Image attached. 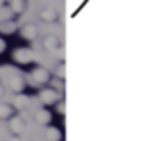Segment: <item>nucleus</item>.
Instances as JSON below:
<instances>
[{
	"instance_id": "obj_19",
	"label": "nucleus",
	"mask_w": 152,
	"mask_h": 141,
	"mask_svg": "<svg viewBox=\"0 0 152 141\" xmlns=\"http://www.w3.org/2000/svg\"><path fill=\"white\" fill-rule=\"evenodd\" d=\"M8 141H21V139H19L18 135H14V137H10V139H8Z\"/></svg>"
},
{
	"instance_id": "obj_22",
	"label": "nucleus",
	"mask_w": 152,
	"mask_h": 141,
	"mask_svg": "<svg viewBox=\"0 0 152 141\" xmlns=\"http://www.w3.org/2000/svg\"><path fill=\"white\" fill-rule=\"evenodd\" d=\"M0 75H2V68H0Z\"/></svg>"
},
{
	"instance_id": "obj_9",
	"label": "nucleus",
	"mask_w": 152,
	"mask_h": 141,
	"mask_svg": "<svg viewBox=\"0 0 152 141\" xmlns=\"http://www.w3.org/2000/svg\"><path fill=\"white\" fill-rule=\"evenodd\" d=\"M45 135H46V141H62V131L58 128H48Z\"/></svg>"
},
{
	"instance_id": "obj_15",
	"label": "nucleus",
	"mask_w": 152,
	"mask_h": 141,
	"mask_svg": "<svg viewBox=\"0 0 152 141\" xmlns=\"http://www.w3.org/2000/svg\"><path fill=\"white\" fill-rule=\"evenodd\" d=\"M58 75H60V78H64V75H66V66H64V64L58 68Z\"/></svg>"
},
{
	"instance_id": "obj_6",
	"label": "nucleus",
	"mask_w": 152,
	"mask_h": 141,
	"mask_svg": "<svg viewBox=\"0 0 152 141\" xmlns=\"http://www.w3.org/2000/svg\"><path fill=\"white\" fill-rule=\"evenodd\" d=\"M23 85H25V81H23V78L21 75H18V72H15V75L10 79V87L15 91V93H21V89H23Z\"/></svg>"
},
{
	"instance_id": "obj_11",
	"label": "nucleus",
	"mask_w": 152,
	"mask_h": 141,
	"mask_svg": "<svg viewBox=\"0 0 152 141\" xmlns=\"http://www.w3.org/2000/svg\"><path fill=\"white\" fill-rule=\"evenodd\" d=\"M27 104H29V97H25V95H21V93L14 99V106L15 108H25Z\"/></svg>"
},
{
	"instance_id": "obj_3",
	"label": "nucleus",
	"mask_w": 152,
	"mask_h": 141,
	"mask_svg": "<svg viewBox=\"0 0 152 141\" xmlns=\"http://www.w3.org/2000/svg\"><path fill=\"white\" fill-rule=\"evenodd\" d=\"M14 58H15V62H19V64H29V62H33L35 56L29 48H18V50L14 52Z\"/></svg>"
},
{
	"instance_id": "obj_2",
	"label": "nucleus",
	"mask_w": 152,
	"mask_h": 141,
	"mask_svg": "<svg viewBox=\"0 0 152 141\" xmlns=\"http://www.w3.org/2000/svg\"><path fill=\"white\" fill-rule=\"evenodd\" d=\"M39 99H41L42 104H54V103H58V91L56 89H41Z\"/></svg>"
},
{
	"instance_id": "obj_16",
	"label": "nucleus",
	"mask_w": 152,
	"mask_h": 141,
	"mask_svg": "<svg viewBox=\"0 0 152 141\" xmlns=\"http://www.w3.org/2000/svg\"><path fill=\"white\" fill-rule=\"evenodd\" d=\"M52 85H54L56 89H62V87H64V83H62V81H58V79H54V81H52Z\"/></svg>"
},
{
	"instance_id": "obj_1",
	"label": "nucleus",
	"mask_w": 152,
	"mask_h": 141,
	"mask_svg": "<svg viewBox=\"0 0 152 141\" xmlns=\"http://www.w3.org/2000/svg\"><path fill=\"white\" fill-rule=\"evenodd\" d=\"M31 81L37 83V85H42V83L50 81V75H48V72H46L45 68H35V70L31 72Z\"/></svg>"
},
{
	"instance_id": "obj_14",
	"label": "nucleus",
	"mask_w": 152,
	"mask_h": 141,
	"mask_svg": "<svg viewBox=\"0 0 152 141\" xmlns=\"http://www.w3.org/2000/svg\"><path fill=\"white\" fill-rule=\"evenodd\" d=\"M12 118V106L10 104H0V120Z\"/></svg>"
},
{
	"instance_id": "obj_5",
	"label": "nucleus",
	"mask_w": 152,
	"mask_h": 141,
	"mask_svg": "<svg viewBox=\"0 0 152 141\" xmlns=\"http://www.w3.org/2000/svg\"><path fill=\"white\" fill-rule=\"evenodd\" d=\"M37 35H39V29H37L35 25H25V27L21 29V37L27 39V41H33Z\"/></svg>"
},
{
	"instance_id": "obj_18",
	"label": "nucleus",
	"mask_w": 152,
	"mask_h": 141,
	"mask_svg": "<svg viewBox=\"0 0 152 141\" xmlns=\"http://www.w3.org/2000/svg\"><path fill=\"white\" fill-rule=\"evenodd\" d=\"M58 112H60V114H64V112H66V106H64V103H60V106H58Z\"/></svg>"
},
{
	"instance_id": "obj_13",
	"label": "nucleus",
	"mask_w": 152,
	"mask_h": 141,
	"mask_svg": "<svg viewBox=\"0 0 152 141\" xmlns=\"http://www.w3.org/2000/svg\"><path fill=\"white\" fill-rule=\"evenodd\" d=\"M12 12H18V14H21L23 10H25V6H27V2L25 0H12Z\"/></svg>"
},
{
	"instance_id": "obj_7",
	"label": "nucleus",
	"mask_w": 152,
	"mask_h": 141,
	"mask_svg": "<svg viewBox=\"0 0 152 141\" xmlns=\"http://www.w3.org/2000/svg\"><path fill=\"white\" fill-rule=\"evenodd\" d=\"M10 126H12V131H14L15 135L23 134V130H25V122H23L21 118H12L10 120Z\"/></svg>"
},
{
	"instance_id": "obj_12",
	"label": "nucleus",
	"mask_w": 152,
	"mask_h": 141,
	"mask_svg": "<svg viewBox=\"0 0 152 141\" xmlns=\"http://www.w3.org/2000/svg\"><path fill=\"white\" fill-rule=\"evenodd\" d=\"M45 48H48V50H56V48H58V37L48 35V37L45 39Z\"/></svg>"
},
{
	"instance_id": "obj_21",
	"label": "nucleus",
	"mask_w": 152,
	"mask_h": 141,
	"mask_svg": "<svg viewBox=\"0 0 152 141\" xmlns=\"http://www.w3.org/2000/svg\"><path fill=\"white\" fill-rule=\"evenodd\" d=\"M2 4H4V0H0V6H2Z\"/></svg>"
},
{
	"instance_id": "obj_17",
	"label": "nucleus",
	"mask_w": 152,
	"mask_h": 141,
	"mask_svg": "<svg viewBox=\"0 0 152 141\" xmlns=\"http://www.w3.org/2000/svg\"><path fill=\"white\" fill-rule=\"evenodd\" d=\"M4 50H6V41H4V39H0V54H2Z\"/></svg>"
},
{
	"instance_id": "obj_4",
	"label": "nucleus",
	"mask_w": 152,
	"mask_h": 141,
	"mask_svg": "<svg viewBox=\"0 0 152 141\" xmlns=\"http://www.w3.org/2000/svg\"><path fill=\"white\" fill-rule=\"evenodd\" d=\"M50 112L46 110V108H41V110H37V114H35V120H37L41 126H48L50 124Z\"/></svg>"
},
{
	"instance_id": "obj_20",
	"label": "nucleus",
	"mask_w": 152,
	"mask_h": 141,
	"mask_svg": "<svg viewBox=\"0 0 152 141\" xmlns=\"http://www.w3.org/2000/svg\"><path fill=\"white\" fill-rule=\"evenodd\" d=\"M2 95H4V87L0 85V97H2Z\"/></svg>"
},
{
	"instance_id": "obj_8",
	"label": "nucleus",
	"mask_w": 152,
	"mask_h": 141,
	"mask_svg": "<svg viewBox=\"0 0 152 141\" xmlns=\"http://www.w3.org/2000/svg\"><path fill=\"white\" fill-rule=\"evenodd\" d=\"M41 18L45 19V21H56V19H58V12H56L54 8H45V10L41 12Z\"/></svg>"
},
{
	"instance_id": "obj_10",
	"label": "nucleus",
	"mask_w": 152,
	"mask_h": 141,
	"mask_svg": "<svg viewBox=\"0 0 152 141\" xmlns=\"http://www.w3.org/2000/svg\"><path fill=\"white\" fill-rule=\"evenodd\" d=\"M15 31V23L14 21H2L0 23V33H4V35H10V33H14Z\"/></svg>"
}]
</instances>
